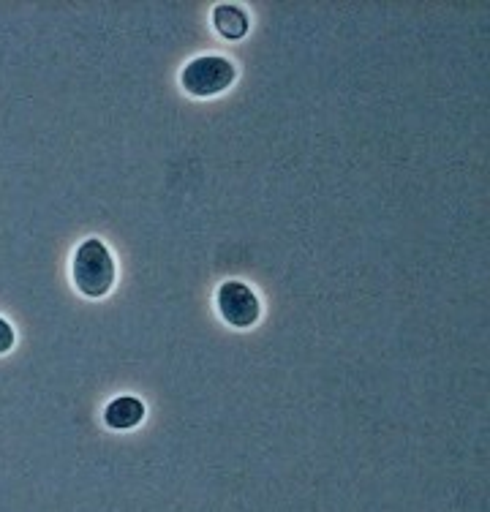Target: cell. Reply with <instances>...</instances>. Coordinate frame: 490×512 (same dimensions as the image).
Instances as JSON below:
<instances>
[{"mask_svg":"<svg viewBox=\"0 0 490 512\" xmlns=\"http://www.w3.org/2000/svg\"><path fill=\"white\" fill-rule=\"evenodd\" d=\"M237 69L235 63L224 55H199V58L188 60L186 69L180 74V85L188 96L196 99H213L221 96L235 85Z\"/></svg>","mask_w":490,"mask_h":512,"instance_id":"obj_2","label":"cell"},{"mask_svg":"<svg viewBox=\"0 0 490 512\" xmlns=\"http://www.w3.org/2000/svg\"><path fill=\"white\" fill-rule=\"evenodd\" d=\"M216 306L226 325L237 327V330L254 327L259 322V316H262V300L243 281H224L218 286Z\"/></svg>","mask_w":490,"mask_h":512,"instance_id":"obj_3","label":"cell"},{"mask_svg":"<svg viewBox=\"0 0 490 512\" xmlns=\"http://www.w3.org/2000/svg\"><path fill=\"white\" fill-rule=\"evenodd\" d=\"M14 341H17V335H14V327L0 316V355H6V352H11V346H14Z\"/></svg>","mask_w":490,"mask_h":512,"instance_id":"obj_6","label":"cell"},{"mask_svg":"<svg viewBox=\"0 0 490 512\" xmlns=\"http://www.w3.org/2000/svg\"><path fill=\"white\" fill-rule=\"evenodd\" d=\"M142 420H145V404L139 398H131V395H120L115 401H109V406L104 409V423L112 431H131Z\"/></svg>","mask_w":490,"mask_h":512,"instance_id":"obj_4","label":"cell"},{"mask_svg":"<svg viewBox=\"0 0 490 512\" xmlns=\"http://www.w3.org/2000/svg\"><path fill=\"white\" fill-rule=\"evenodd\" d=\"M213 25H216V30L224 39L237 41L248 33V14L240 6H235V3H221L213 11Z\"/></svg>","mask_w":490,"mask_h":512,"instance_id":"obj_5","label":"cell"},{"mask_svg":"<svg viewBox=\"0 0 490 512\" xmlns=\"http://www.w3.org/2000/svg\"><path fill=\"white\" fill-rule=\"evenodd\" d=\"M71 278L79 295L85 297H104L115 286V278H118L115 259L98 237H88L85 243H79L74 251V262H71Z\"/></svg>","mask_w":490,"mask_h":512,"instance_id":"obj_1","label":"cell"}]
</instances>
